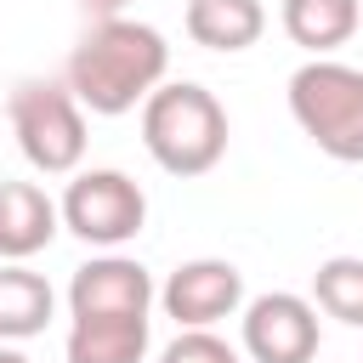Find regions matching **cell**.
Wrapping results in <instances>:
<instances>
[{
    "instance_id": "1",
    "label": "cell",
    "mask_w": 363,
    "mask_h": 363,
    "mask_svg": "<svg viewBox=\"0 0 363 363\" xmlns=\"http://www.w3.org/2000/svg\"><path fill=\"white\" fill-rule=\"evenodd\" d=\"M170 74V45L153 23H136V17H96L74 57H68V91L79 96V108L102 113V119H119L130 108H142Z\"/></svg>"
},
{
    "instance_id": "2",
    "label": "cell",
    "mask_w": 363,
    "mask_h": 363,
    "mask_svg": "<svg viewBox=\"0 0 363 363\" xmlns=\"http://www.w3.org/2000/svg\"><path fill=\"white\" fill-rule=\"evenodd\" d=\"M227 108L216 102V91L193 79H170L142 102V147L164 176H210L227 153Z\"/></svg>"
},
{
    "instance_id": "3",
    "label": "cell",
    "mask_w": 363,
    "mask_h": 363,
    "mask_svg": "<svg viewBox=\"0 0 363 363\" xmlns=\"http://www.w3.org/2000/svg\"><path fill=\"white\" fill-rule=\"evenodd\" d=\"M289 113L318 153L363 164V68L335 57L301 62L289 74Z\"/></svg>"
},
{
    "instance_id": "4",
    "label": "cell",
    "mask_w": 363,
    "mask_h": 363,
    "mask_svg": "<svg viewBox=\"0 0 363 363\" xmlns=\"http://www.w3.org/2000/svg\"><path fill=\"white\" fill-rule=\"evenodd\" d=\"M6 119H11V136L23 147V159L40 170V176H74L79 159H85V108L79 96L68 91V79H23L11 85L6 96Z\"/></svg>"
},
{
    "instance_id": "5",
    "label": "cell",
    "mask_w": 363,
    "mask_h": 363,
    "mask_svg": "<svg viewBox=\"0 0 363 363\" xmlns=\"http://www.w3.org/2000/svg\"><path fill=\"white\" fill-rule=\"evenodd\" d=\"M62 227L96 250H119L142 233L147 221V193L125 170H74V182L57 199Z\"/></svg>"
},
{
    "instance_id": "6",
    "label": "cell",
    "mask_w": 363,
    "mask_h": 363,
    "mask_svg": "<svg viewBox=\"0 0 363 363\" xmlns=\"http://www.w3.org/2000/svg\"><path fill=\"white\" fill-rule=\"evenodd\" d=\"M159 301L153 272L136 255L102 250L68 278V318H147Z\"/></svg>"
},
{
    "instance_id": "7",
    "label": "cell",
    "mask_w": 363,
    "mask_h": 363,
    "mask_svg": "<svg viewBox=\"0 0 363 363\" xmlns=\"http://www.w3.org/2000/svg\"><path fill=\"white\" fill-rule=\"evenodd\" d=\"M159 306H164V318H176V329H216L221 318L244 312V272L221 255L182 261L164 278Z\"/></svg>"
},
{
    "instance_id": "8",
    "label": "cell",
    "mask_w": 363,
    "mask_h": 363,
    "mask_svg": "<svg viewBox=\"0 0 363 363\" xmlns=\"http://www.w3.org/2000/svg\"><path fill=\"white\" fill-rule=\"evenodd\" d=\"M244 352L255 363H312L318 357V306L289 289L244 301Z\"/></svg>"
},
{
    "instance_id": "9",
    "label": "cell",
    "mask_w": 363,
    "mask_h": 363,
    "mask_svg": "<svg viewBox=\"0 0 363 363\" xmlns=\"http://www.w3.org/2000/svg\"><path fill=\"white\" fill-rule=\"evenodd\" d=\"M62 227L57 199L40 182H0V261L40 255Z\"/></svg>"
},
{
    "instance_id": "10",
    "label": "cell",
    "mask_w": 363,
    "mask_h": 363,
    "mask_svg": "<svg viewBox=\"0 0 363 363\" xmlns=\"http://www.w3.org/2000/svg\"><path fill=\"white\" fill-rule=\"evenodd\" d=\"M187 40L204 51H250L267 28L261 0H187Z\"/></svg>"
},
{
    "instance_id": "11",
    "label": "cell",
    "mask_w": 363,
    "mask_h": 363,
    "mask_svg": "<svg viewBox=\"0 0 363 363\" xmlns=\"http://www.w3.org/2000/svg\"><path fill=\"white\" fill-rule=\"evenodd\" d=\"M153 318H74L68 363H142Z\"/></svg>"
},
{
    "instance_id": "12",
    "label": "cell",
    "mask_w": 363,
    "mask_h": 363,
    "mask_svg": "<svg viewBox=\"0 0 363 363\" xmlns=\"http://www.w3.org/2000/svg\"><path fill=\"white\" fill-rule=\"evenodd\" d=\"M51 312H57V289L40 272H28L23 261H6L0 267V340H34V335H45Z\"/></svg>"
},
{
    "instance_id": "13",
    "label": "cell",
    "mask_w": 363,
    "mask_h": 363,
    "mask_svg": "<svg viewBox=\"0 0 363 363\" xmlns=\"http://www.w3.org/2000/svg\"><path fill=\"white\" fill-rule=\"evenodd\" d=\"M357 17H363V0H284V34L312 57H329L335 45H346L357 34Z\"/></svg>"
},
{
    "instance_id": "14",
    "label": "cell",
    "mask_w": 363,
    "mask_h": 363,
    "mask_svg": "<svg viewBox=\"0 0 363 363\" xmlns=\"http://www.w3.org/2000/svg\"><path fill=\"white\" fill-rule=\"evenodd\" d=\"M312 306L346 329H363V255H329L312 272Z\"/></svg>"
},
{
    "instance_id": "15",
    "label": "cell",
    "mask_w": 363,
    "mask_h": 363,
    "mask_svg": "<svg viewBox=\"0 0 363 363\" xmlns=\"http://www.w3.org/2000/svg\"><path fill=\"white\" fill-rule=\"evenodd\" d=\"M159 363H238V352H233L216 329H182V335L159 352Z\"/></svg>"
},
{
    "instance_id": "16",
    "label": "cell",
    "mask_w": 363,
    "mask_h": 363,
    "mask_svg": "<svg viewBox=\"0 0 363 363\" xmlns=\"http://www.w3.org/2000/svg\"><path fill=\"white\" fill-rule=\"evenodd\" d=\"M79 6H85V11H96V17H119L130 0H79Z\"/></svg>"
},
{
    "instance_id": "17",
    "label": "cell",
    "mask_w": 363,
    "mask_h": 363,
    "mask_svg": "<svg viewBox=\"0 0 363 363\" xmlns=\"http://www.w3.org/2000/svg\"><path fill=\"white\" fill-rule=\"evenodd\" d=\"M0 363H28V357L17 352V340H0Z\"/></svg>"
}]
</instances>
